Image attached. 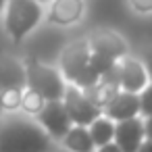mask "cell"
Masks as SVG:
<instances>
[{
	"mask_svg": "<svg viewBox=\"0 0 152 152\" xmlns=\"http://www.w3.org/2000/svg\"><path fill=\"white\" fill-rule=\"evenodd\" d=\"M142 65H144V69H146V73H148V81L152 83V46L144 50V54H142Z\"/></svg>",
	"mask_w": 152,
	"mask_h": 152,
	"instance_id": "cell-20",
	"label": "cell"
},
{
	"mask_svg": "<svg viewBox=\"0 0 152 152\" xmlns=\"http://www.w3.org/2000/svg\"><path fill=\"white\" fill-rule=\"evenodd\" d=\"M88 46H90V52H100L113 58H121L127 54L125 40L113 29H96L88 38Z\"/></svg>",
	"mask_w": 152,
	"mask_h": 152,
	"instance_id": "cell-9",
	"label": "cell"
},
{
	"mask_svg": "<svg viewBox=\"0 0 152 152\" xmlns=\"http://www.w3.org/2000/svg\"><path fill=\"white\" fill-rule=\"evenodd\" d=\"M48 152H69V150H65V148H56V150H52V148H50Z\"/></svg>",
	"mask_w": 152,
	"mask_h": 152,
	"instance_id": "cell-25",
	"label": "cell"
},
{
	"mask_svg": "<svg viewBox=\"0 0 152 152\" xmlns=\"http://www.w3.org/2000/svg\"><path fill=\"white\" fill-rule=\"evenodd\" d=\"M61 142H63V148L69 152H94L96 150L86 125H71L69 131L61 137Z\"/></svg>",
	"mask_w": 152,
	"mask_h": 152,
	"instance_id": "cell-13",
	"label": "cell"
},
{
	"mask_svg": "<svg viewBox=\"0 0 152 152\" xmlns=\"http://www.w3.org/2000/svg\"><path fill=\"white\" fill-rule=\"evenodd\" d=\"M25 88L36 90L44 100H63L67 86L61 71L38 61H29L25 65Z\"/></svg>",
	"mask_w": 152,
	"mask_h": 152,
	"instance_id": "cell-2",
	"label": "cell"
},
{
	"mask_svg": "<svg viewBox=\"0 0 152 152\" xmlns=\"http://www.w3.org/2000/svg\"><path fill=\"white\" fill-rule=\"evenodd\" d=\"M121 88H119V83H117V79H110V77H100L94 86H90V88H86L83 90V94L96 104V106H106L110 100H113V96L119 92Z\"/></svg>",
	"mask_w": 152,
	"mask_h": 152,
	"instance_id": "cell-14",
	"label": "cell"
},
{
	"mask_svg": "<svg viewBox=\"0 0 152 152\" xmlns=\"http://www.w3.org/2000/svg\"><path fill=\"white\" fill-rule=\"evenodd\" d=\"M140 117H152V83L140 92Z\"/></svg>",
	"mask_w": 152,
	"mask_h": 152,
	"instance_id": "cell-19",
	"label": "cell"
},
{
	"mask_svg": "<svg viewBox=\"0 0 152 152\" xmlns=\"http://www.w3.org/2000/svg\"><path fill=\"white\" fill-rule=\"evenodd\" d=\"M137 152H152V140H146V137H144V142L140 144Z\"/></svg>",
	"mask_w": 152,
	"mask_h": 152,
	"instance_id": "cell-24",
	"label": "cell"
},
{
	"mask_svg": "<svg viewBox=\"0 0 152 152\" xmlns=\"http://www.w3.org/2000/svg\"><path fill=\"white\" fill-rule=\"evenodd\" d=\"M25 88V65L13 56H0V90Z\"/></svg>",
	"mask_w": 152,
	"mask_h": 152,
	"instance_id": "cell-12",
	"label": "cell"
},
{
	"mask_svg": "<svg viewBox=\"0 0 152 152\" xmlns=\"http://www.w3.org/2000/svg\"><path fill=\"white\" fill-rule=\"evenodd\" d=\"M36 117H38V123L44 127V131L50 135V140H61L73 125L63 100H46L44 108Z\"/></svg>",
	"mask_w": 152,
	"mask_h": 152,
	"instance_id": "cell-6",
	"label": "cell"
},
{
	"mask_svg": "<svg viewBox=\"0 0 152 152\" xmlns=\"http://www.w3.org/2000/svg\"><path fill=\"white\" fill-rule=\"evenodd\" d=\"M88 58H90V46L88 40H79L69 44L63 52H61V75L63 79L75 83V79L81 75V71L88 67Z\"/></svg>",
	"mask_w": 152,
	"mask_h": 152,
	"instance_id": "cell-7",
	"label": "cell"
},
{
	"mask_svg": "<svg viewBox=\"0 0 152 152\" xmlns=\"http://www.w3.org/2000/svg\"><path fill=\"white\" fill-rule=\"evenodd\" d=\"M21 92L17 88H7V90H0V110H7L13 113L21 106Z\"/></svg>",
	"mask_w": 152,
	"mask_h": 152,
	"instance_id": "cell-18",
	"label": "cell"
},
{
	"mask_svg": "<svg viewBox=\"0 0 152 152\" xmlns=\"http://www.w3.org/2000/svg\"><path fill=\"white\" fill-rule=\"evenodd\" d=\"M63 104L67 108V115L71 119L73 125H90L96 117L102 115V108L96 106L81 88H77L75 83H71L69 88H65V96H63Z\"/></svg>",
	"mask_w": 152,
	"mask_h": 152,
	"instance_id": "cell-4",
	"label": "cell"
},
{
	"mask_svg": "<svg viewBox=\"0 0 152 152\" xmlns=\"http://www.w3.org/2000/svg\"><path fill=\"white\" fill-rule=\"evenodd\" d=\"M129 4L137 13H152V0H129Z\"/></svg>",
	"mask_w": 152,
	"mask_h": 152,
	"instance_id": "cell-21",
	"label": "cell"
},
{
	"mask_svg": "<svg viewBox=\"0 0 152 152\" xmlns=\"http://www.w3.org/2000/svg\"><path fill=\"white\" fill-rule=\"evenodd\" d=\"M88 131H90V137L94 142V146H102V144H108L113 142V133H115V121L108 119L106 115H100L96 117L90 125H88Z\"/></svg>",
	"mask_w": 152,
	"mask_h": 152,
	"instance_id": "cell-15",
	"label": "cell"
},
{
	"mask_svg": "<svg viewBox=\"0 0 152 152\" xmlns=\"http://www.w3.org/2000/svg\"><path fill=\"white\" fill-rule=\"evenodd\" d=\"M113 142L121 148V152H137L140 144L144 142V119L131 117L123 121H115Z\"/></svg>",
	"mask_w": 152,
	"mask_h": 152,
	"instance_id": "cell-8",
	"label": "cell"
},
{
	"mask_svg": "<svg viewBox=\"0 0 152 152\" xmlns=\"http://www.w3.org/2000/svg\"><path fill=\"white\" fill-rule=\"evenodd\" d=\"M42 19L38 0H9L7 2V31L15 42H21Z\"/></svg>",
	"mask_w": 152,
	"mask_h": 152,
	"instance_id": "cell-3",
	"label": "cell"
},
{
	"mask_svg": "<svg viewBox=\"0 0 152 152\" xmlns=\"http://www.w3.org/2000/svg\"><path fill=\"white\" fill-rule=\"evenodd\" d=\"M50 135L29 117H11L0 123V152H48Z\"/></svg>",
	"mask_w": 152,
	"mask_h": 152,
	"instance_id": "cell-1",
	"label": "cell"
},
{
	"mask_svg": "<svg viewBox=\"0 0 152 152\" xmlns=\"http://www.w3.org/2000/svg\"><path fill=\"white\" fill-rule=\"evenodd\" d=\"M38 2H48V0H38Z\"/></svg>",
	"mask_w": 152,
	"mask_h": 152,
	"instance_id": "cell-27",
	"label": "cell"
},
{
	"mask_svg": "<svg viewBox=\"0 0 152 152\" xmlns=\"http://www.w3.org/2000/svg\"><path fill=\"white\" fill-rule=\"evenodd\" d=\"M102 115H106L113 121H123V119L137 117L140 115V94L119 90L113 96V100L106 106H102Z\"/></svg>",
	"mask_w": 152,
	"mask_h": 152,
	"instance_id": "cell-10",
	"label": "cell"
},
{
	"mask_svg": "<svg viewBox=\"0 0 152 152\" xmlns=\"http://www.w3.org/2000/svg\"><path fill=\"white\" fill-rule=\"evenodd\" d=\"M81 15H83V0H54L48 13V21L54 25H71L79 21Z\"/></svg>",
	"mask_w": 152,
	"mask_h": 152,
	"instance_id": "cell-11",
	"label": "cell"
},
{
	"mask_svg": "<svg viewBox=\"0 0 152 152\" xmlns=\"http://www.w3.org/2000/svg\"><path fill=\"white\" fill-rule=\"evenodd\" d=\"M94 152H121V148H119L115 142H108V144H102V146H98Z\"/></svg>",
	"mask_w": 152,
	"mask_h": 152,
	"instance_id": "cell-22",
	"label": "cell"
},
{
	"mask_svg": "<svg viewBox=\"0 0 152 152\" xmlns=\"http://www.w3.org/2000/svg\"><path fill=\"white\" fill-rule=\"evenodd\" d=\"M144 119V137L152 140V117H142Z\"/></svg>",
	"mask_w": 152,
	"mask_h": 152,
	"instance_id": "cell-23",
	"label": "cell"
},
{
	"mask_svg": "<svg viewBox=\"0 0 152 152\" xmlns=\"http://www.w3.org/2000/svg\"><path fill=\"white\" fill-rule=\"evenodd\" d=\"M115 77H117L119 88H121V90H127V92L140 94V92L148 86V73H146L142 61L131 58V56H127V54L121 56V58H117Z\"/></svg>",
	"mask_w": 152,
	"mask_h": 152,
	"instance_id": "cell-5",
	"label": "cell"
},
{
	"mask_svg": "<svg viewBox=\"0 0 152 152\" xmlns=\"http://www.w3.org/2000/svg\"><path fill=\"white\" fill-rule=\"evenodd\" d=\"M7 7V0H0V13H2V9Z\"/></svg>",
	"mask_w": 152,
	"mask_h": 152,
	"instance_id": "cell-26",
	"label": "cell"
},
{
	"mask_svg": "<svg viewBox=\"0 0 152 152\" xmlns=\"http://www.w3.org/2000/svg\"><path fill=\"white\" fill-rule=\"evenodd\" d=\"M88 65H90V67L100 75V77L117 79V77H115V65H117V58L106 56V54H100V52H90Z\"/></svg>",
	"mask_w": 152,
	"mask_h": 152,
	"instance_id": "cell-16",
	"label": "cell"
},
{
	"mask_svg": "<svg viewBox=\"0 0 152 152\" xmlns=\"http://www.w3.org/2000/svg\"><path fill=\"white\" fill-rule=\"evenodd\" d=\"M44 104H46V100H44L36 90L27 88L25 92H21V106H19V108H23V113L36 117V115L44 108Z\"/></svg>",
	"mask_w": 152,
	"mask_h": 152,
	"instance_id": "cell-17",
	"label": "cell"
}]
</instances>
